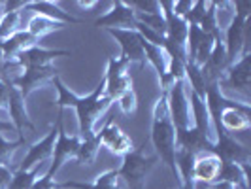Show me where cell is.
<instances>
[{
	"label": "cell",
	"instance_id": "18",
	"mask_svg": "<svg viewBox=\"0 0 251 189\" xmlns=\"http://www.w3.org/2000/svg\"><path fill=\"white\" fill-rule=\"evenodd\" d=\"M215 182H225L236 189H250V163H221Z\"/></svg>",
	"mask_w": 251,
	"mask_h": 189
},
{
	"label": "cell",
	"instance_id": "21",
	"mask_svg": "<svg viewBox=\"0 0 251 189\" xmlns=\"http://www.w3.org/2000/svg\"><path fill=\"white\" fill-rule=\"evenodd\" d=\"M38 38H34L30 32L26 30H19L17 34H13L12 38L0 42V50H2V59H15L21 51L28 50L32 46H38Z\"/></svg>",
	"mask_w": 251,
	"mask_h": 189
},
{
	"label": "cell",
	"instance_id": "10",
	"mask_svg": "<svg viewBox=\"0 0 251 189\" xmlns=\"http://www.w3.org/2000/svg\"><path fill=\"white\" fill-rule=\"evenodd\" d=\"M95 25L106 30H130L136 25V13L126 2L119 0L113 4L110 12H106L95 21Z\"/></svg>",
	"mask_w": 251,
	"mask_h": 189
},
{
	"label": "cell",
	"instance_id": "9",
	"mask_svg": "<svg viewBox=\"0 0 251 189\" xmlns=\"http://www.w3.org/2000/svg\"><path fill=\"white\" fill-rule=\"evenodd\" d=\"M221 85H228L236 93H242L244 99L248 102L250 97V85H251V53H244L236 63H232L226 68L225 78L221 80Z\"/></svg>",
	"mask_w": 251,
	"mask_h": 189
},
{
	"label": "cell",
	"instance_id": "26",
	"mask_svg": "<svg viewBox=\"0 0 251 189\" xmlns=\"http://www.w3.org/2000/svg\"><path fill=\"white\" fill-rule=\"evenodd\" d=\"M38 176H40V166H34L30 170H15L12 182L8 184L6 189H30Z\"/></svg>",
	"mask_w": 251,
	"mask_h": 189
},
{
	"label": "cell",
	"instance_id": "23",
	"mask_svg": "<svg viewBox=\"0 0 251 189\" xmlns=\"http://www.w3.org/2000/svg\"><path fill=\"white\" fill-rule=\"evenodd\" d=\"M183 80H187L189 81L191 93H195V95L201 97V99H206L208 85H206V81H204V76H202L201 66H197L193 61H187V63H185V74H183Z\"/></svg>",
	"mask_w": 251,
	"mask_h": 189
},
{
	"label": "cell",
	"instance_id": "17",
	"mask_svg": "<svg viewBox=\"0 0 251 189\" xmlns=\"http://www.w3.org/2000/svg\"><path fill=\"white\" fill-rule=\"evenodd\" d=\"M68 55H70L68 50H46V48H40V46H32L28 50L21 51L15 59L19 61V64L23 68H36V66H48V64H51L53 59L68 57Z\"/></svg>",
	"mask_w": 251,
	"mask_h": 189
},
{
	"label": "cell",
	"instance_id": "31",
	"mask_svg": "<svg viewBox=\"0 0 251 189\" xmlns=\"http://www.w3.org/2000/svg\"><path fill=\"white\" fill-rule=\"evenodd\" d=\"M30 189H63V184H57L55 178H51L50 174L44 172V174L32 184V188Z\"/></svg>",
	"mask_w": 251,
	"mask_h": 189
},
{
	"label": "cell",
	"instance_id": "32",
	"mask_svg": "<svg viewBox=\"0 0 251 189\" xmlns=\"http://www.w3.org/2000/svg\"><path fill=\"white\" fill-rule=\"evenodd\" d=\"M15 170H12L10 166H6V164H0V188L6 189L8 188V184L12 182V176Z\"/></svg>",
	"mask_w": 251,
	"mask_h": 189
},
{
	"label": "cell",
	"instance_id": "8",
	"mask_svg": "<svg viewBox=\"0 0 251 189\" xmlns=\"http://www.w3.org/2000/svg\"><path fill=\"white\" fill-rule=\"evenodd\" d=\"M250 127V104H238V102L230 101V104L225 106L219 115V125L215 129V135L217 133H226V135L242 133V131H248Z\"/></svg>",
	"mask_w": 251,
	"mask_h": 189
},
{
	"label": "cell",
	"instance_id": "2",
	"mask_svg": "<svg viewBox=\"0 0 251 189\" xmlns=\"http://www.w3.org/2000/svg\"><path fill=\"white\" fill-rule=\"evenodd\" d=\"M176 133L177 129L174 127L168 112V101L166 93L163 91L161 99L155 102L153 106V123H151V144L157 151V157L170 166L172 174L177 176L176 170Z\"/></svg>",
	"mask_w": 251,
	"mask_h": 189
},
{
	"label": "cell",
	"instance_id": "37",
	"mask_svg": "<svg viewBox=\"0 0 251 189\" xmlns=\"http://www.w3.org/2000/svg\"><path fill=\"white\" fill-rule=\"evenodd\" d=\"M0 63H2V50H0Z\"/></svg>",
	"mask_w": 251,
	"mask_h": 189
},
{
	"label": "cell",
	"instance_id": "11",
	"mask_svg": "<svg viewBox=\"0 0 251 189\" xmlns=\"http://www.w3.org/2000/svg\"><path fill=\"white\" fill-rule=\"evenodd\" d=\"M8 115H10V123L13 125L15 133L19 135V140L26 142L25 131L34 133V123L30 121L28 113H26L25 99L21 97V93L15 87H10V97H8Z\"/></svg>",
	"mask_w": 251,
	"mask_h": 189
},
{
	"label": "cell",
	"instance_id": "16",
	"mask_svg": "<svg viewBox=\"0 0 251 189\" xmlns=\"http://www.w3.org/2000/svg\"><path fill=\"white\" fill-rule=\"evenodd\" d=\"M219 168H221V161L219 157L214 155L212 151H202L195 155V163H193V170H191V180L197 184L202 182L206 186H212L217 174H219Z\"/></svg>",
	"mask_w": 251,
	"mask_h": 189
},
{
	"label": "cell",
	"instance_id": "36",
	"mask_svg": "<svg viewBox=\"0 0 251 189\" xmlns=\"http://www.w3.org/2000/svg\"><path fill=\"white\" fill-rule=\"evenodd\" d=\"M179 189H195V182H189V184H179Z\"/></svg>",
	"mask_w": 251,
	"mask_h": 189
},
{
	"label": "cell",
	"instance_id": "15",
	"mask_svg": "<svg viewBox=\"0 0 251 189\" xmlns=\"http://www.w3.org/2000/svg\"><path fill=\"white\" fill-rule=\"evenodd\" d=\"M57 131H59V123H55V127L40 142L32 144L28 148V153L25 155L23 163L17 166V170H30L34 166H40L42 163H46L53 155V146H55V140H57Z\"/></svg>",
	"mask_w": 251,
	"mask_h": 189
},
{
	"label": "cell",
	"instance_id": "25",
	"mask_svg": "<svg viewBox=\"0 0 251 189\" xmlns=\"http://www.w3.org/2000/svg\"><path fill=\"white\" fill-rule=\"evenodd\" d=\"M19 30H23V27H21V12H4L0 15V42L12 38Z\"/></svg>",
	"mask_w": 251,
	"mask_h": 189
},
{
	"label": "cell",
	"instance_id": "27",
	"mask_svg": "<svg viewBox=\"0 0 251 189\" xmlns=\"http://www.w3.org/2000/svg\"><path fill=\"white\" fill-rule=\"evenodd\" d=\"M23 66L17 59H2L0 63V81H4L8 87H13L15 80L23 74Z\"/></svg>",
	"mask_w": 251,
	"mask_h": 189
},
{
	"label": "cell",
	"instance_id": "22",
	"mask_svg": "<svg viewBox=\"0 0 251 189\" xmlns=\"http://www.w3.org/2000/svg\"><path fill=\"white\" fill-rule=\"evenodd\" d=\"M64 25L61 23H57V21H53L50 17H44V15H38L34 13L30 19H28V25H26V32H30L34 38H44L46 34H50L53 30H59V28H63Z\"/></svg>",
	"mask_w": 251,
	"mask_h": 189
},
{
	"label": "cell",
	"instance_id": "12",
	"mask_svg": "<svg viewBox=\"0 0 251 189\" xmlns=\"http://www.w3.org/2000/svg\"><path fill=\"white\" fill-rule=\"evenodd\" d=\"M59 70L53 66V64H48V66H36V68H25L23 74L19 76L13 83V87L21 93V97L26 99L34 89H38L42 83H48L51 81Z\"/></svg>",
	"mask_w": 251,
	"mask_h": 189
},
{
	"label": "cell",
	"instance_id": "5",
	"mask_svg": "<svg viewBox=\"0 0 251 189\" xmlns=\"http://www.w3.org/2000/svg\"><path fill=\"white\" fill-rule=\"evenodd\" d=\"M166 93V101H168V112L170 119L177 131L191 129L193 123V113H191V102H189L187 89H185V80H177L176 83Z\"/></svg>",
	"mask_w": 251,
	"mask_h": 189
},
{
	"label": "cell",
	"instance_id": "1",
	"mask_svg": "<svg viewBox=\"0 0 251 189\" xmlns=\"http://www.w3.org/2000/svg\"><path fill=\"white\" fill-rule=\"evenodd\" d=\"M51 83L55 85L57 93H59V108H68L72 106L75 108L77 113V123H79V138H87V136H95V125L100 119L104 113L108 112V108L113 104L104 95V80H100V83L93 89V93H89L87 97H75L70 89L61 81L59 76H55L51 80Z\"/></svg>",
	"mask_w": 251,
	"mask_h": 189
},
{
	"label": "cell",
	"instance_id": "30",
	"mask_svg": "<svg viewBox=\"0 0 251 189\" xmlns=\"http://www.w3.org/2000/svg\"><path fill=\"white\" fill-rule=\"evenodd\" d=\"M119 106H121V112L125 115H130V113L136 112V106H138V101H136V93L130 89L126 91L123 97H119Z\"/></svg>",
	"mask_w": 251,
	"mask_h": 189
},
{
	"label": "cell",
	"instance_id": "38",
	"mask_svg": "<svg viewBox=\"0 0 251 189\" xmlns=\"http://www.w3.org/2000/svg\"><path fill=\"white\" fill-rule=\"evenodd\" d=\"M0 189H2V188H0Z\"/></svg>",
	"mask_w": 251,
	"mask_h": 189
},
{
	"label": "cell",
	"instance_id": "35",
	"mask_svg": "<svg viewBox=\"0 0 251 189\" xmlns=\"http://www.w3.org/2000/svg\"><path fill=\"white\" fill-rule=\"evenodd\" d=\"M97 2L95 0H87V2H83V0H79L77 2V6H81V8H91V6H95Z\"/></svg>",
	"mask_w": 251,
	"mask_h": 189
},
{
	"label": "cell",
	"instance_id": "24",
	"mask_svg": "<svg viewBox=\"0 0 251 189\" xmlns=\"http://www.w3.org/2000/svg\"><path fill=\"white\" fill-rule=\"evenodd\" d=\"M99 150H100V144L97 140V135L87 136V138H79V146H77L74 159L79 164H93V161L99 155Z\"/></svg>",
	"mask_w": 251,
	"mask_h": 189
},
{
	"label": "cell",
	"instance_id": "28",
	"mask_svg": "<svg viewBox=\"0 0 251 189\" xmlns=\"http://www.w3.org/2000/svg\"><path fill=\"white\" fill-rule=\"evenodd\" d=\"M25 142L23 140H15V142H10V140H6L2 135H0V164H6V166H10V161H12L13 153L17 148H21Z\"/></svg>",
	"mask_w": 251,
	"mask_h": 189
},
{
	"label": "cell",
	"instance_id": "29",
	"mask_svg": "<svg viewBox=\"0 0 251 189\" xmlns=\"http://www.w3.org/2000/svg\"><path fill=\"white\" fill-rule=\"evenodd\" d=\"M206 8H208V2H204V0L193 2L191 10H189V13L183 17V19L187 21L189 25H199V23H201V19L204 17V13H206Z\"/></svg>",
	"mask_w": 251,
	"mask_h": 189
},
{
	"label": "cell",
	"instance_id": "14",
	"mask_svg": "<svg viewBox=\"0 0 251 189\" xmlns=\"http://www.w3.org/2000/svg\"><path fill=\"white\" fill-rule=\"evenodd\" d=\"M119 46H121V57H125L128 63H136L140 66L146 64V53H144V38L140 36L134 28L130 30H110Z\"/></svg>",
	"mask_w": 251,
	"mask_h": 189
},
{
	"label": "cell",
	"instance_id": "19",
	"mask_svg": "<svg viewBox=\"0 0 251 189\" xmlns=\"http://www.w3.org/2000/svg\"><path fill=\"white\" fill-rule=\"evenodd\" d=\"M26 10H32L38 15H44V17H50L53 21L61 23V25H68V23H81L79 19H75L74 15H70L68 12H64L59 8V4L50 2V0H40V2H26L25 4Z\"/></svg>",
	"mask_w": 251,
	"mask_h": 189
},
{
	"label": "cell",
	"instance_id": "20",
	"mask_svg": "<svg viewBox=\"0 0 251 189\" xmlns=\"http://www.w3.org/2000/svg\"><path fill=\"white\" fill-rule=\"evenodd\" d=\"M63 189H123V182L115 170H106L95 178L93 182H66Z\"/></svg>",
	"mask_w": 251,
	"mask_h": 189
},
{
	"label": "cell",
	"instance_id": "4",
	"mask_svg": "<svg viewBox=\"0 0 251 189\" xmlns=\"http://www.w3.org/2000/svg\"><path fill=\"white\" fill-rule=\"evenodd\" d=\"M130 63L125 57H110L108 59V68L104 74V95L110 101H119V97H123L126 91L132 89V80L126 74Z\"/></svg>",
	"mask_w": 251,
	"mask_h": 189
},
{
	"label": "cell",
	"instance_id": "34",
	"mask_svg": "<svg viewBox=\"0 0 251 189\" xmlns=\"http://www.w3.org/2000/svg\"><path fill=\"white\" fill-rule=\"evenodd\" d=\"M2 133H15V129H13L12 123H8V121H2L0 119V135Z\"/></svg>",
	"mask_w": 251,
	"mask_h": 189
},
{
	"label": "cell",
	"instance_id": "33",
	"mask_svg": "<svg viewBox=\"0 0 251 189\" xmlns=\"http://www.w3.org/2000/svg\"><path fill=\"white\" fill-rule=\"evenodd\" d=\"M8 97H10V87L4 81H0V110L8 108Z\"/></svg>",
	"mask_w": 251,
	"mask_h": 189
},
{
	"label": "cell",
	"instance_id": "7",
	"mask_svg": "<svg viewBox=\"0 0 251 189\" xmlns=\"http://www.w3.org/2000/svg\"><path fill=\"white\" fill-rule=\"evenodd\" d=\"M212 153L219 157L221 163L244 164V163H250L251 159L248 148L244 144H240L238 140L232 138V135H226V133H217L215 135Z\"/></svg>",
	"mask_w": 251,
	"mask_h": 189
},
{
	"label": "cell",
	"instance_id": "13",
	"mask_svg": "<svg viewBox=\"0 0 251 189\" xmlns=\"http://www.w3.org/2000/svg\"><path fill=\"white\" fill-rule=\"evenodd\" d=\"M97 140H99L100 146L108 148L112 153L121 155V157L125 153H128V151L134 150L130 136H126L125 133H123V129L117 123H113V121H108V123L102 125V129L97 133Z\"/></svg>",
	"mask_w": 251,
	"mask_h": 189
},
{
	"label": "cell",
	"instance_id": "6",
	"mask_svg": "<svg viewBox=\"0 0 251 189\" xmlns=\"http://www.w3.org/2000/svg\"><path fill=\"white\" fill-rule=\"evenodd\" d=\"M59 123V131H57V140L53 146V155H51V163L46 170V174H50L51 178H55V174L61 170L68 159H74L77 146H79V136H68L63 127V108H61V115L57 117Z\"/></svg>",
	"mask_w": 251,
	"mask_h": 189
},
{
	"label": "cell",
	"instance_id": "3",
	"mask_svg": "<svg viewBox=\"0 0 251 189\" xmlns=\"http://www.w3.org/2000/svg\"><path fill=\"white\" fill-rule=\"evenodd\" d=\"M146 142L142 144V148L128 151L123 155L121 166L117 168V174L121 178V182H126V186L130 189H144V182L150 174V170L157 163V155H146Z\"/></svg>",
	"mask_w": 251,
	"mask_h": 189
}]
</instances>
